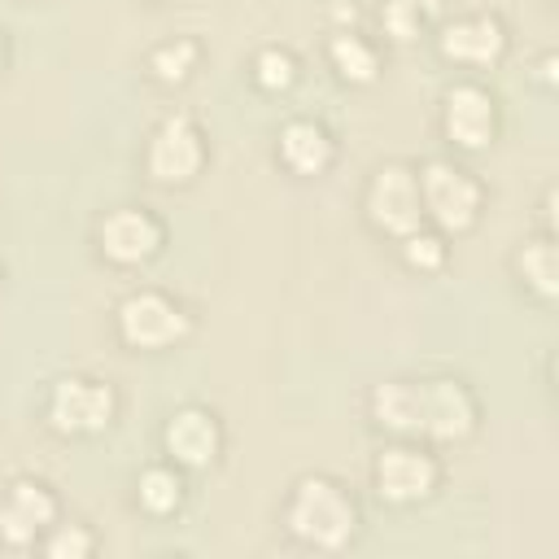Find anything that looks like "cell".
Wrapping results in <instances>:
<instances>
[{
	"label": "cell",
	"instance_id": "6da1fadb",
	"mask_svg": "<svg viewBox=\"0 0 559 559\" xmlns=\"http://www.w3.org/2000/svg\"><path fill=\"white\" fill-rule=\"evenodd\" d=\"M280 520L310 550H345L362 524V511H358V498L349 493V485H341L328 472H310V476L293 480V489L280 507Z\"/></svg>",
	"mask_w": 559,
	"mask_h": 559
},
{
	"label": "cell",
	"instance_id": "7a4b0ae2",
	"mask_svg": "<svg viewBox=\"0 0 559 559\" xmlns=\"http://www.w3.org/2000/svg\"><path fill=\"white\" fill-rule=\"evenodd\" d=\"M419 170V197H424V218H432L437 231L463 236L476 227L480 205H485V183L476 170H467L454 157H428Z\"/></svg>",
	"mask_w": 559,
	"mask_h": 559
},
{
	"label": "cell",
	"instance_id": "3957f363",
	"mask_svg": "<svg viewBox=\"0 0 559 559\" xmlns=\"http://www.w3.org/2000/svg\"><path fill=\"white\" fill-rule=\"evenodd\" d=\"M114 323H118V341L131 345V349H170V345H179L192 332L188 306L175 293L157 288V284L131 288L118 301Z\"/></svg>",
	"mask_w": 559,
	"mask_h": 559
},
{
	"label": "cell",
	"instance_id": "277c9868",
	"mask_svg": "<svg viewBox=\"0 0 559 559\" xmlns=\"http://www.w3.org/2000/svg\"><path fill=\"white\" fill-rule=\"evenodd\" d=\"M362 210H367V223L384 236H406L415 227H424V197H419V170L402 157H389L380 162L371 175H367V188H362Z\"/></svg>",
	"mask_w": 559,
	"mask_h": 559
},
{
	"label": "cell",
	"instance_id": "5b68a950",
	"mask_svg": "<svg viewBox=\"0 0 559 559\" xmlns=\"http://www.w3.org/2000/svg\"><path fill=\"white\" fill-rule=\"evenodd\" d=\"M205 157H210L205 131H201L197 118L183 114V109L166 114V118L148 131V140H144V170H148L153 183H166V188L192 183V179L201 175Z\"/></svg>",
	"mask_w": 559,
	"mask_h": 559
},
{
	"label": "cell",
	"instance_id": "8992f818",
	"mask_svg": "<svg viewBox=\"0 0 559 559\" xmlns=\"http://www.w3.org/2000/svg\"><path fill=\"white\" fill-rule=\"evenodd\" d=\"M415 406H419V437L424 441H467L480 419V402L459 376H424L415 380Z\"/></svg>",
	"mask_w": 559,
	"mask_h": 559
},
{
	"label": "cell",
	"instance_id": "52a82bcc",
	"mask_svg": "<svg viewBox=\"0 0 559 559\" xmlns=\"http://www.w3.org/2000/svg\"><path fill=\"white\" fill-rule=\"evenodd\" d=\"M118 393L96 376H61L48 393V424L61 437H96L114 424Z\"/></svg>",
	"mask_w": 559,
	"mask_h": 559
},
{
	"label": "cell",
	"instance_id": "ba28073f",
	"mask_svg": "<svg viewBox=\"0 0 559 559\" xmlns=\"http://www.w3.org/2000/svg\"><path fill=\"white\" fill-rule=\"evenodd\" d=\"M437 480H441V463L428 445H419V437H397L371 463V485L393 507H411V502L428 498L437 489Z\"/></svg>",
	"mask_w": 559,
	"mask_h": 559
},
{
	"label": "cell",
	"instance_id": "9c48e42d",
	"mask_svg": "<svg viewBox=\"0 0 559 559\" xmlns=\"http://www.w3.org/2000/svg\"><path fill=\"white\" fill-rule=\"evenodd\" d=\"M166 240L162 218L148 205H114L96 218V249L114 266H140L148 262Z\"/></svg>",
	"mask_w": 559,
	"mask_h": 559
},
{
	"label": "cell",
	"instance_id": "30bf717a",
	"mask_svg": "<svg viewBox=\"0 0 559 559\" xmlns=\"http://www.w3.org/2000/svg\"><path fill=\"white\" fill-rule=\"evenodd\" d=\"M498 122H502V109H498V96L476 83V79H459L445 96H441V131L454 148H485L493 144L498 135Z\"/></svg>",
	"mask_w": 559,
	"mask_h": 559
},
{
	"label": "cell",
	"instance_id": "8fae6325",
	"mask_svg": "<svg viewBox=\"0 0 559 559\" xmlns=\"http://www.w3.org/2000/svg\"><path fill=\"white\" fill-rule=\"evenodd\" d=\"M162 450L183 472H201L223 454V419L210 406L188 402L162 424Z\"/></svg>",
	"mask_w": 559,
	"mask_h": 559
},
{
	"label": "cell",
	"instance_id": "7c38bea8",
	"mask_svg": "<svg viewBox=\"0 0 559 559\" xmlns=\"http://www.w3.org/2000/svg\"><path fill=\"white\" fill-rule=\"evenodd\" d=\"M57 524V493L39 476H17L0 493V542L9 546H35L39 533Z\"/></svg>",
	"mask_w": 559,
	"mask_h": 559
},
{
	"label": "cell",
	"instance_id": "4fadbf2b",
	"mask_svg": "<svg viewBox=\"0 0 559 559\" xmlns=\"http://www.w3.org/2000/svg\"><path fill=\"white\" fill-rule=\"evenodd\" d=\"M437 48L454 66H493L507 52V26H502L498 13H485V9L480 13H463V17L441 26Z\"/></svg>",
	"mask_w": 559,
	"mask_h": 559
},
{
	"label": "cell",
	"instance_id": "5bb4252c",
	"mask_svg": "<svg viewBox=\"0 0 559 559\" xmlns=\"http://www.w3.org/2000/svg\"><path fill=\"white\" fill-rule=\"evenodd\" d=\"M275 157L293 170V175H323L336 157V135L328 131V122L319 118H288L280 127V140H275Z\"/></svg>",
	"mask_w": 559,
	"mask_h": 559
},
{
	"label": "cell",
	"instance_id": "9a60e30c",
	"mask_svg": "<svg viewBox=\"0 0 559 559\" xmlns=\"http://www.w3.org/2000/svg\"><path fill=\"white\" fill-rule=\"evenodd\" d=\"M367 411L376 428L393 437H419V406H415V380H380L367 393Z\"/></svg>",
	"mask_w": 559,
	"mask_h": 559
},
{
	"label": "cell",
	"instance_id": "2e32d148",
	"mask_svg": "<svg viewBox=\"0 0 559 559\" xmlns=\"http://www.w3.org/2000/svg\"><path fill=\"white\" fill-rule=\"evenodd\" d=\"M135 502L140 511L148 515H175L183 507V467L162 459V463H148L140 476H135Z\"/></svg>",
	"mask_w": 559,
	"mask_h": 559
},
{
	"label": "cell",
	"instance_id": "e0dca14e",
	"mask_svg": "<svg viewBox=\"0 0 559 559\" xmlns=\"http://www.w3.org/2000/svg\"><path fill=\"white\" fill-rule=\"evenodd\" d=\"M328 61L349 83H371L380 74V48L362 31H336L328 39Z\"/></svg>",
	"mask_w": 559,
	"mask_h": 559
},
{
	"label": "cell",
	"instance_id": "ac0fdd59",
	"mask_svg": "<svg viewBox=\"0 0 559 559\" xmlns=\"http://www.w3.org/2000/svg\"><path fill=\"white\" fill-rule=\"evenodd\" d=\"M515 275L524 280V288H533L542 301H550L555 297V288H559V262H555V245H550V236H533V240H520V249H515Z\"/></svg>",
	"mask_w": 559,
	"mask_h": 559
},
{
	"label": "cell",
	"instance_id": "d6986e66",
	"mask_svg": "<svg viewBox=\"0 0 559 559\" xmlns=\"http://www.w3.org/2000/svg\"><path fill=\"white\" fill-rule=\"evenodd\" d=\"M197 61H201V44H197L192 35H170V39H162V44L148 48L144 70H148L157 83L175 87V83H183V79L197 70Z\"/></svg>",
	"mask_w": 559,
	"mask_h": 559
},
{
	"label": "cell",
	"instance_id": "ffe728a7",
	"mask_svg": "<svg viewBox=\"0 0 559 559\" xmlns=\"http://www.w3.org/2000/svg\"><path fill=\"white\" fill-rule=\"evenodd\" d=\"M249 79H253L262 92H284V87H293V79H297V57H293V48H284V44H262V48L253 52V61H249Z\"/></svg>",
	"mask_w": 559,
	"mask_h": 559
},
{
	"label": "cell",
	"instance_id": "44dd1931",
	"mask_svg": "<svg viewBox=\"0 0 559 559\" xmlns=\"http://www.w3.org/2000/svg\"><path fill=\"white\" fill-rule=\"evenodd\" d=\"M402 262H406L411 271H424V275L441 271V266L450 262V245H445V231H428V227H415V231H406V236H402Z\"/></svg>",
	"mask_w": 559,
	"mask_h": 559
},
{
	"label": "cell",
	"instance_id": "7402d4cb",
	"mask_svg": "<svg viewBox=\"0 0 559 559\" xmlns=\"http://www.w3.org/2000/svg\"><path fill=\"white\" fill-rule=\"evenodd\" d=\"M424 13H428V4H419V0H384V9H380L384 31L393 39H415L424 26Z\"/></svg>",
	"mask_w": 559,
	"mask_h": 559
},
{
	"label": "cell",
	"instance_id": "603a6c76",
	"mask_svg": "<svg viewBox=\"0 0 559 559\" xmlns=\"http://www.w3.org/2000/svg\"><path fill=\"white\" fill-rule=\"evenodd\" d=\"M96 542L83 524H52V537H48V555H87Z\"/></svg>",
	"mask_w": 559,
	"mask_h": 559
},
{
	"label": "cell",
	"instance_id": "cb8c5ba5",
	"mask_svg": "<svg viewBox=\"0 0 559 559\" xmlns=\"http://www.w3.org/2000/svg\"><path fill=\"white\" fill-rule=\"evenodd\" d=\"M0 66H4V31H0Z\"/></svg>",
	"mask_w": 559,
	"mask_h": 559
},
{
	"label": "cell",
	"instance_id": "d4e9b609",
	"mask_svg": "<svg viewBox=\"0 0 559 559\" xmlns=\"http://www.w3.org/2000/svg\"><path fill=\"white\" fill-rule=\"evenodd\" d=\"M419 4H428V9H432V4H437V0H419Z\"/></svg>",
	"mask_w": 559,
	"mask_h": 559
},
{
	"label": "cell",
	"instance_id": "484cf974",
	"mask_svg": "<svg viewBox=\"0 0 559 559\" xmlns=\"http://www.w3.org/2000/svg\"><path fill=\"white\" fill-rule=\"evenodd\" d=\"M162 4H170V0H162Z\"/></svg>",
	"mask_w": 559,
	"mask_h": 559
}]
</instances>
